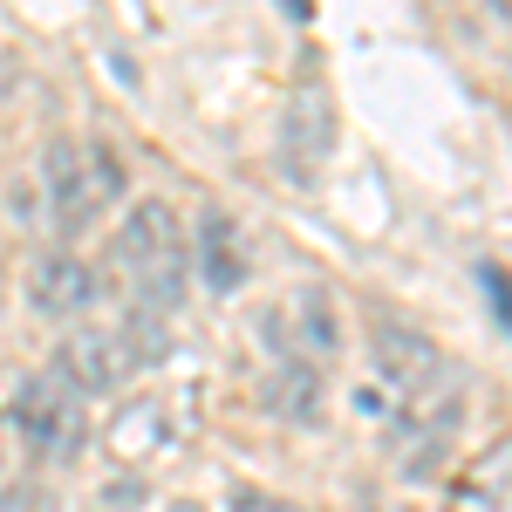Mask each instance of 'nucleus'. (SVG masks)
<instances>
[{"mask_svg": "<svg viewBox=\"0 0 512 512\" xmlns=\"http://www.w3.org/2000/svg\"><path fill=\"white\" fill-rule=\"evenodd\" d=\"M198 274H205V287H212V294H233L239 280H246V253H239V226L233 219H226V212H219V205H212V212H205V219H198Z\"/></svg>", "mask_w": 512, "mask_h": 512, "instance_id": "9", "label": "nucleus"}, {"mask_svg": "<svg viewBox=\"0 0 512 512\" xmlns=\"http://www.w3.org/2000/svg\"><path fill=\"white\" fill-rule=\"evenodd\" d=\"M492 7H499V14H512V0H492Z\"/></svg>", "mask_w": 512, "mask_h": 512, "instance_id": "16", "label": "nucleus"}, {"mask_svg": "<svg viewBox=\"0 0 512 512\" xmlns=\"http://www.w3.org/2000/svg\"><path fill=\"white\" fill-rule=\"evenodd\" d=\"M117 335H123V349H130L137 369H144V362H158V355L171 349V328H158V308H130Z\"/></svg>", "mask_w": 512, "mask_h": 512, "instance_id": "11", "label": "nucleus"}, {"mask_svg": "<svg viewBox=\"0 0 512 512\" xmlns=\"http://www.w3.org/2000/svg\"><path fill=\"white\" fill-rule=\"evenodd\" d=\"M41 192H48L55 233H89L123 198V158L110 144H69V137H55L41 151Z\"/></svg>", "mask_w": 512, "mask_h": 512, "instance_id": "2", "label": "nucleus"}, {"mask_svg": "<svg viewBox=\"0 0 512 512\" xmlns=\"http://www.w3.org/2000/svg\"><path fill=\"white\" fill-rule=\"evenodd\" d=\"M280 7H287V21H308L315 14V0H280Z\"/></svg>", "mask_w": 512, "mask_h": 512, "instance_id": "13", "label": "nucleus"}, {"mask_svg": "<svg viewBox=\"0 0 512 512\" xmlns=\"http://www.w3.org/2000/svg\"><path fill=\"white\" fill-rule=\"evenodd\" d=\"M267 403H274L287 424H315L321 403H328V383H321V369L308 362V355H280L274 369H267Z\"/></svg>", "mask_w": 512, "mask_h": 512, "instance_id": "8", "label": "nucleus"}, {"mask_svg": "<svg viewBox=\"0 0 512 512\" xmlns=\"http://www.w3.org/2000/svg\"><path fill=\"white\" fill-rule=\"evenodd\" d=\"M96 294H103V280H96V267L76 260V253H48V260L28 267V308H35L41 321L89 315V308H96Z\"/></svg>", "mask_w": 512, "mask_h": 512, "instance_id": "7", "label": "nucleus"}, {"mask_svg": "<svg viewBox=\"0 0 512 512\" xmlns=\"http://www.w3.org/2000/svg\"><path fill=\"white\" fill-rule=\"evenodd\" d=\"M0 512H14V485L7 478H0Z\"/></svg>", "mask_w": 512, "mask_h": 512, "instance_id": "14", "label": "nucleus"}, {"mask_svg": "<svg viewBox=\"0 0 512 512\" xmlns=\"http://www.w3.org/2000/svg\"><path fill=\"white\" fill-rule=\"evenodd\" d=\"M7 424L21 431V444H28L35 458H69L82 444V410H76V390H69L62 376H28V383L14 390Z\"/></svg>", "mask_w": 512, "mask_h": 512, "instance_id": "3", "label": "nucleus"}, {"mask_svg": "<svg viewBox=\"0 0 512 512\" xmlns=\"http://www.w3.org/2000/svg\"><path fill=\"white\" fill-rule=\"evenodd\" d=\"M117 260H123V274L137 280V294H144L137 308H178L185 274H192V239H185L178 205L137 198L117 226Z\"/></svg>", "mask_w": 512, "mask_h": 512, "instance_id": "1", "label": "nucleus"}, {"mask_svg": "<svg viewBox=\"0 0 512 512\" xmlns=\"http://www.w3.org/2000/svg\"><path fill=\"white\" fill-rule=\"evenodd\" d=\"M369 362H376V376H383L396 396H431L437 383L451 376L444 349H437L431 335L403 328V321H376V328H369Z\"/></svg>", "mask_w": 512, "mask_h": 512, "instance_id": "4", "label": "nucleus"}, {"mask_svg": "<svg viewBox=\"0 0 512 512\" xmlns=\"http://www.w3.org/2000/svg\"><path fill=\"white\" fill-rule=\"evenodd\" d=\"M130 369H137V362H130V349H123V335H110V328H69L62 349H55V376H62L76 396L123 390Z\"/></svg>", "mask_w": 512, "mask_h": 512, "instance_id": "6", "label": "nucleus"}, {"mask_svg": "<svg viewBox=\"0 0 512 512\" xmlns=\"http://www.w3.org/2000/svg\"><path fill=\"white\" fill-rule=\"evenodd\" d=\"M171 512H198V506H171Z\"/></svg>", "mask_w": 512, "mask_h": 512, "instance_id": "17", "label": "nucleus"}, {"mask_svg": "<svg viewBox=\"0 0 512 512\" xmlns=\"http://www.w3.org/2000/svg\"><path fill=\"white\" fill-rule=\"evenodd\" d=\"M226 512H301V506H287V499H274V492H253V485H239L233 499H226Z\"/></svg>", "mask_w": 512, "mask_h": 512, "instance_id": "12", "label": "nucleus"}, {"mask_svg": "<svg viewBox=\"0 0 512 512\" xmlns=\"http://www.w3.org/2000/svg\"><path fill=\"white\" fill-rule=\"evenodd\" d=\"M0 478H7V424H0Z\"/></svg>", "mask_w": 512, "mask_h": 512, "instance_id": "15", "label": "nucleus"}, {"mask_svg": "<svg viewBox=\"0 0 512 512\" xmlns=\"http://www.w3.org/2000/svg\"><path fill=\"white\" fill-rule=\"evenodd\" d=\"M328 151H335V103H328V89L301 82L287 96V110H280V164H287V178L308 185L328 164Z\"/></svg>", "mask_w": 512, "mask_h": 512, "instance_id": "5", "label": "nucleus"}, {"mask_svg": "<svg viewBox=\"0 0 512 512\" xmlns=\"http://www.w3.org/2000/svg\"><path fill=\"white\" fill-rule=\"evenodd\" d=\"M294 355H308V362H321V355H335V342H342V328H335V308H328V294H301V321H294Z\"/></svg>", "mask_w": 512, "mask_h": 512, "instance_id": "10", "label": "nucleus"}]
</instances>
